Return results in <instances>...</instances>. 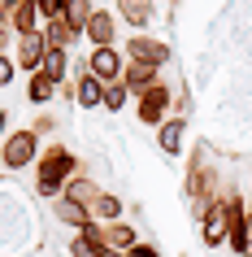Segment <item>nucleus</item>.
<instances>
[{
    "label": "nucleus",
    "mask_w": 252,
    "mask_h": 257,
    "mask_svg": "<svg viewBox=\"0 0 252 257\" xmlns=\"http://www.w3.org/2000/svg\"><path fill=\"white\" fill-rule=\"evenodd\" d=\"M87 175V166L74 157V153L66 149V144H48L40 157V175H35V188H40V196H48V201H57V196H66V188L74 183V179Z\"/></svg>",
    "instance_id": "f257e3e1"
},
{
    "label": "nucleus",
    "mask_w": 252,
    "mask_h": 257,
    "mask_svg": "<svg viewBox=\"0 0 252 257\" xmlns=\"http://www.w3.org/2000/svg\"><path fill=\"white\" fill-rule=\"evenodd\" d=\"M31 162H40V136L22 126V131H9L5 144H0V166L5 170H27Z\"/></svg>",
    "instance_id": "f03ea898"
},
{
    "label": "nucleus",
    "mask_w": 252,
    "mask_h": 257,
    "mask_svg": "<svg viewBox=\"0 0 252 257\" xmlns=\"http://www.w3.org/2000/svg\"><path fill=\"white\" fill-rule=\"evenodd\" d=\"M226 222H230V248L239 257H252V240H248V196L230 192L226 196Z\"/></svg>",
    "instance_id": "7ed1b4c3"
},
{
    "label": "nucleus",
    "mask_w": 252,
    "mask_h": 257,
    "mask_svg": "<svg viewBox=\"0 0 252 257\" xmlns=\"http://www.w3.org/2000/svg\"><path fill=\"white\" fill-rule=\"evenodd\" d=\"M183 196L191 201H204V196H217V170L204 162V149H196L191 166H187V183H183Z\"/></svg>",
    "instance_id": "20e7f679"
},
{
    "label": "nucleus",
    "mask_w": 252,
    "mask_h": 257,
    "mask_svg": "<svg viewBox=\"0 0 252 257\" xmlns=\"http://www.w3.org/2000/svg\"><path fill=\"white\" fill-rule=\"evenodd\" d=\"M174 87H165V83H157L152 92H144L139 100H135V113H139V122L144 126H161L165 122V109H174Z\"/></svg>",
    "instance_id": "39448f33"
},
{
    "label": "nucleus",
    "mask_w": 252,
    "mask_h": 257,
    "mask_svg": "<svg viewBox=\"0 0 252 257\" xmlns=\"http://www.w3.org/2000/svg\"><path fill=\"white\" fill-rule=\"evenodd\" d=\"M14 57H18V70H31V74H40V70H44V57H48V35H44V31L18 35Z\"/></svg>",
    "instance_id": "423d86ee"
},
{
    "label": "nucleus",
    "mask_w": 252,
    "mask_h": 257,
    "mask_svg": "<svg viewBox=\"0 0 252 257\" xmlns=\"http://www.w3.org/2000/svg\"><path fill=\"white\" fill-rule=\"evenodd\" d=\"M87 70H92L100 83H118L126 74V53H118V44L113 48H92L87 53Z\"/></svg>",
    "instance_id": "0eeeda50"
},
{
    "label": "nucleus",
    "mask_w": 252,
    "mask_h": 257,
    "mask_svg": "<svg viewBox=\"0 0 252 257\" xmlns=\"http://www.w3.org/2000/svg\"><path fill=\"white\" fill-rule=\"evenodd\" d=\"M74 87H79V100H74L79 109H105V83L87 70V57L83 66H74Z\"/></svg>",
    "instance_id": "6e6552de"
},
{
    "label": "nucleus",
    "mask_w": 252,
    "mask_h": 257,
    "mask_svg": "<svg viewBox=\"0 0 252 257\" xmlns=\"http://www.w3.org/2000/svg\"><path fill=\"white\" fill-rule=\"evenodd\" d=\"M126 61H144V66H165L170 61V44L161 40H148V35H131V44H126Z\"/></svg>",
    "instance_id": "1a4fd4ad"
},
{
    "label": "nucleus",
    "mask_w": 252,
    "mask_h": 257,
    "mask_svg": "<svg viewBox=\"0 0 252 257\" xmlns=\"http://www.w3.org/2000/svg\"><path fill=\"white\" fill-rule=\"evenodd\" d=\"M118 22H122V18H113V9H96L83 40L92 44V48H113V40H118Z\"/></svg>",
    "instance_id": "9d476101"
},
{
    "label": "nucleus",
    "mask_w": 252,
    "mask_h": 257,
    "mask_svg": "<svg viewBox=\"0 0 252 257\" xmlns=\"http://www.w3.org/2000/svg\"><path fill=\"white\" fill-rule=\"evenodd\" d=\"M200 244L204 248H222V244H230V222H226V196L217 201V209H213L204 222H200Z\"/></svg>",
    "instance_id": "9b49d317"
},
{
    "label": "nucleus",
    "mask_w": 252,
    "mask_h": 257,
    "mask_svg": "<svg viewBox=\"0 0 252 257\" xmlns=\"http://www.w3.org/2000/svg\"><path fill=\"white\" fill-rule=\"evenodd\" d=\"M122 83H126V87H131V96L139 100V96L152 92L161 79H157V66H144V61H126V74H122Z\"/></svg>",
    "instance_id": "f8f14e48"
},
{
    "label": "nucleus",
    "mask_w": 252,
    "mask_h": 257,
    "mask_svg": "<svg viewBox=\"0 0 252 257\" xmlns=\"http://www.w3.org/2000/svg\"><path fill=\"white\" fill-rule=\"evenodd\" d=\"M183 140H187V118H165L157 126V144L165 157H178L183 153Z\"/></svg>",
    "instance_id": "ddd939ff"
},
{
    "label": "nucleus",
    "mask_w": 252,
    "mask_h": 257,
    "mask_svg": "<svg viewBox=\"0 0 252 257\" xmlns=\"http://www.w3.org/2000/svg\"><path fill=\"white\" fill-rule=\"evenodd\" d=\"M53 214H57V222L79 227V231L92 222V209H87V205H79V201H70V196H57V201H53Z\"/></svg>",
    "instance_id": "4468645a"
},
{
    "label": "nucleus",
    "mask_w": 252,
    "mask_h": 257,
    "mask_svg": "<svg viewBox=\"0 0 252 257\" xmlns=\"http://www.w3.org/2000/svg\"><path fill=\"white\" fill-rule=\"evenodd\" d=\"M118 18L126 27L144 31L148 22H152V0H118Z\"/></svg>",
    "instance_id": "2eb2a0df"
},
{
    "label": "nucleus",
    "mask_w": 252,
    "mask_h": 257,
    "mask_svg": "<svg viewBox=\"0 0 252 257\" xmlns=\"http://www.w3.org/2000/svg\"><path fill=\"white\" fill-rule=\"evenodd\" d=\"M53 96H61V83H53L48 74H44V70H40V74H31V83H27V100H31V105L44 109L48 100H53Z\"/></svg>",
    "instance_id": "dca6fc26"
},
{
    "label": "nucleus",
    "mask_w": 252,
    "mask_h": 257,
    "mask_svg": "<svg viewBox=\"0 0 252 257\" xmlns=\"http://www.w3.org/2000/svg\"><path fill=\"white\" fill-rule=\"evenodd\" d=\"M92 14H96V5H92V0H70V5H66V14H61V22H66L74 35H87V22H92Z\"/></svg>",
    "instance_id": "f3484780"
},
{
    "label": "nucleus",
    "mask_w": 252,
    "mask_h": 257,
    "mask_svg": "<svg viewBox=\"0 0 252 257\" xmlns=\"http://www.w3.org/2000/svg\"><path fill=\"white\" fill-rule=\"evenodd\" d=\"M66 196H70V201H79V205H87V209H92V205L100 201V196H105V188H100L96 179H87V175H83V179H74V183L66 188Z\"/></svg>",
    "instance_id": "a211bd4d"
},
{
    "label": "nucleus",
    "mask_w": 252,
    "mask_h": 257,
    "mask_svg": "<svg viewBox=\"0 0 252 257\" xmlns=\"http://www.w3.org/2000/svg\"><path fill=\"white\" fill-rule=\"evenodd\" d=\"M70 70H74V66H70V53H66V48H48V57H44V74H48L53 83H66Z\"/></svg>",
    "instance_id": "6ab92c4d"
},
{
    "label": "nucleus",
    "mask_w": 252,
    "mask_h": 257,
    "mask_svg": "<svg viewBox=\"0 0 252 257\" xmlns=\"http://www.w3.org/2000/svg\"><path fill=\"white\" fill-rule=\"evenodd\" d=\"M92 222H122V196H113V192H105L100 201L92 205Z\"/></svg>",
    "instance_id": "aec40b11"
},
{
    "label": "nucleus",
    "mask_w": 252,
    "mask_h": 257,
    "mask_svg": "<svg viewBox=\"0 0 252 257\" xmlns=\"http://www.w3.org/2000/svg\"><path fill=\"white\" fill-rule=\"evenodd\" d=\"M44 35H48V48H66V53L83 40V35H74V31L61 22V18H57V22H48V27H44Z\"/></svg>",
    "instance_id": "412c9836"
},
{
    "label": "nucleus",
    "mask_w": 252,
    "mask_h": 257,
    "mask_svg": "<svg viewBox=\"0 0 252 257\" xmlns=\"http://www.w3.org/2000/svg\"><path fill=\"white\" fill-rule=\"evenodd\" d=\"M105 235H109V244H113V248H122V253L139 244V231H135L131 222H109V227H105Z\"/></svg>",
    "instance_id": "4be33fe9"
},
{
    "label": "nucleus",
    "mask_w": 252,
    "mask_h": 257,
    "mask_svg": "<svg viewBox=\"0 0 252 257\" xmlns=\"http://www.w3.org/2000/svg\"><path fill=\"white\" fill-rule=\"evenodd\" d=\"M126 100H131V87L126 83H105V109L109 113H118V109H126Z\"/></svg>",
    "instance_id": "5701e85b"
},
{
    "label": "nucleus",
    "mask_w": 252,
    "mask_h": 257,
    "mask_svg": "<svg viewBox=\"0 0 252 257\" xmlns=\"http://www.w3.org/2000/svg\"><path fill=\"white\" fill-rule=\"evenodd\" d=\"M35 5H40V14H44V27H48V22H57V18L66 14V5H70V0H35Z\"/></svg>",
    "instance_id": "b1692460"
},
{
    "label": "nucleus",
    "mask_w": 252,
    "mask_h": 257,
    "mask_svg": "<svg viewBox=\"0 0 252 257\" xmlns=\"http://www.w3.org/2000/svg\"><path fill=\"white\" fill-rule=\"evenodd\" d=\"M31 131H35V136H48V131H57V118L48 113V109H40V113H35V122H31Z\"/></svg>",
    "instance_id": "393cba45"
},
{
    "label": "nucleus",
    "mask_w": 252,
    "mask_h": 257,
    "mask_svg": "<svg viewBox=\"0 0 252 257\" xmlns=\"http://www.w3.org/2000/svg\"><path fill=\"white\" fill-rule=\"evenodd\" d=\"M18 74V61H9V53H0V87H9Z\"/></svg>",
    "instance_id": "a878e982"
},
{
    "label": "nucleus",
    "mask_w": 252,
    "mask_h": 257,
    "mask_svg": "<svg viewBox=\"0 0 252 257\" xmlns=\"http://www.w3.org/2000/svg\"><path fill=\"white\" fill-rule=\"evenodd\" d=\"M126 257H161V248H157V244H148V240H139L135 248H126Z\"/></svg>",
    "instance_id": "bb28decb"
},
{
    "label": "nucleus",
    "mask_w": 252,
    "mask_h": 257,
    "mask_svg": "<svg viewBox=\"0 0 252 257\" xmlns=\"http://www.w3.org/2000/svg\"><path fill=\"white\" fill-rule=\"evenodd\" d=\"M18 5H22V0H0V22H5V27H9V22H14V14H18Z\"/></svg>",
    "instance_id": "cd10ccee"
},
{
    "label": "nucleus",
    "mask_w": 252,
    "mask_h": 257,
    "mask_svg": "<svg viewBox=\"0 0 252 257\" xmlns=\"http://www.w3.org/2000/svg\"><path fill=\"white\" fill-rule=\"evenodd\" d=\"M9 31H14V27H5V22H0V53L9 48Z\"/></svg>",
    "instance_id": "c85d7f7f"
},
{
    "label": "nucleus",
    "mask_w": 252,
    "mask_h": 257,
    "mask_svg": "<svg viewBox=\"0 0 252 257\" xmlns=\"http://www.w3.org/2000/svg\"><path fill=\"white\" fill-rule=\"evenodd\" d=\"M5 131H9V113L0 109V136H5Z\"/></svg>",
    "instance_id": "c756f323"
},
{
    "label": "nucleus",
    "mask_w": 252,
    "mask_h": 257,
    "mask_svg": "<svg viewBox=\"0 0 252 257\" xmlns=\"http://www.w3.org/2000/svg\"><path fill=\"white\" fill-rule=\"evenodd\" d=\"M248 240H252V214H248Z\"/></svg>",
    "instance_id": "7c9ffc66"
},
{
    "label": "nucleus",
    "mask_w": 252,
    "mask_h": 257,
    "mask_svg": "<svg viewBox=\"0 0 252 257\" xmlns=\"http://www.w3.org/2000/svg\"><path fill=\"white\" fill-rule=\"evenodd\" d=\"M248 214H252V196H248Z\"/></svg>",
    "instance_id": "2f4dec72"
}]
</instances>
